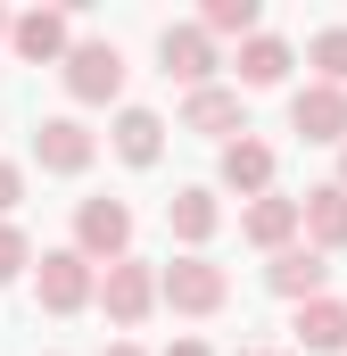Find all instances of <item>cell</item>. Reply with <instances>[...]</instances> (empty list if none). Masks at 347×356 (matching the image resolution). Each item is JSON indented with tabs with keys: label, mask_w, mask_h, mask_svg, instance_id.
<instances>
[{
	"label": "cell",
	"mask_w": 347,
	"mask_h": 356,
	"mask_svg": "<svg viewBox=\"0 0 347 356\" xmlns=\"http://www.w3.org/2000/svg\"><path fill=\"white\" fill-rule=\"evenodd\" d=\"M158 307L190 315V323H207V315H223V307H232V273L215 266L207 249H182L174 266H158Z\"/></svg>",
	"instance_id": "6da1fadb"
},
{
	"label": "cell",
	"mask_w": 347,
	"mask_h": 356,
	"mask_svg": "<svg viewBox=\"0 0 347 356\" xmlns=\"http://www.w3.org/2000/svg\"><path fill=\"white\" fill-rule=\"evenodd\" d=\"M91 307H99L116 332H141V323L158 315V266H149V257H116V266H99Z\"/></svg>",
	"instance_id": "7a4b0ae2"
},
{
	"label": "cell",
	"mask_w": 347,
	"mask_h": 356,
	"mask_svg": "<svg viewBox=\"0 0 347 356\" xmlns=\"http://www.w3.org/2000/svg\"><path fill=\"white\" fill-rule=\"evenodd\" d=\"M58 83L75 108H108V99H124V50L116 42H75L67 58H58Z\"/></svg>",
	"instance_id": "3957f363"
},
{
	"label": "cell",
	"mask_w": 347,
	"mask_h": 356,
	"mask_svg": "<svg viewBox=\"0 0 347 356\" xmlns=\"http://www.w3.org/2000/svg\"><path fill=\"white\" fill-rule=\"evenodd\" d=\"M67 249H75L83 266H116V257H133V207H124V199H83Z\"/></svg>",
	"instance_id": "277c9868"
},
{
	"label": "cell",
	"mask_w": 347,
	"mask_h": 356,
	"mask_svg": "<svg viewBox=\"0 0 347 356\" xmlns=\"http://www.w3.org/2000/svg\"><path fill=\"white\" fill-rule=\"evenodd\" d=\"M91 290H99V266H83L75 249H42V257H33V298H42V315H83Z\"/></svg>",
	"instance_id": "5b68a950"
},
{
	"label": "cell",
	"mask_w": 347,
	"mask_h": 356,
	"mask_svg": "<svg viewBox=\"0 0 347 356\" xmlns=\"http://www.w3.org/2000/svg\"><path fill=\"white\" fill-rule=\"evenodd\" d=\"M91 158H99V133H91L83 116H42L33 124V166L42 175H91Z\"/></svg>",
	"instance_id": "8992f818"
},
{
	"label": "cell",
	"mask_w": 347,
	"mask_h": 356,
	"mask_svg": "<svg viewBox=\"0 0 347 356\" xmlns=\"http://www.w3.org/2000/svg\"><path fill=\"white\" fill-rule=\"evenodd\" d=\"M264 290H273V298H289V307H306V298H323V290H331V257H323V249H306V241H289V249H273V257H264Z\"/></svg>",
	"instance_id": "52a82bcc"
},
{
	"label": "cell",
	"mask_w": 347,
	"mask_h": 356,
	"mask_svg": "<svg viewBox=\"0 0 347 356\" xmlns=\"http://www.w3.org/2000/svg\"><path fill=\"white\" fill-rule=\"evenodd\" d=\"M289 133L339 149V141H347V91L339 83H298V91H289Z\"/></svg>",
	"instance_id": "ba28073f"
},
{
	"label": "cell",
	"mask_w": 347,
	"mask_h": 356,
	"mask_svg": "<svg viewBox=\"0 0 347 356\" xmlns=\"http://www.w3.org/2000/svg\"><path fill=\"white\" fill-rule=\"evenodd\" d=\"M8 50L25 67H58L75 50V17L67 8H25V17H8Z\"/></svg>",
	"instance_id": "9c48e42d"
},
{
	"label": "cell",
	"mask_w": 347,
	"mask_h": 356,
	"mask_svg": "<svg viewBox=\"0 0 347 356\" xmlns=\"http://www.w3.org/2000/svg\"><path fill=\"white\" fill-rule=\"evenodd\" d=\"M158 67H166L182 91H207V83H215V67H223V50H215L198 25H166V33H158Z\"/></svg>",
	"instance_id": "30bf717a"
},
{
	"label": "cell",
	"mask_w": 347,
	"mask_h": 356,
	"mask_svg": "<svg viewBox=\"0 0 347 356\" xmlns=\"http://www.w3.org/2000/svg\"><path fill=\"white\" fill-rule=\"evenodd\" d=\"M182 133H207V141H240L248 133V108L232 83H207V91H182Z\"/></svg>",
	"instance_id": "8fae6325"
},
{
	"label": "cell",
	"mask_w": 347,
	"mask_h": 356,
	"mask_svg": "<svg viewBox=\"0 0 347 356\" xmlns=\"http://www.w3.org/2000/svg\"><path fill=\"white\" fill-rule=\"evenodd\" d=\"M166 232L182 249H207L215 232H223V199H215V182H182L166 199Z\"/></svg>",
	"instance_id": "7c38bea8"
},
{
	"label": "cell",
	"mask_w": 347,
	"mask_h": 356,
	"mask_svg": "<svg viewBox=\"0 0 347 356\" xmlns=\"http://www.w3.org/2000/svg\"><path fill=\"white\" fill-rule=\"evenodd\" d=\"M298 241L323 249V257L347 249V191H339V182H314V191L298 199Z\"/></svg>",
	"instance_id": "4fadbf2b"
},
{
	"label": "cell",
	"mask_w": 347,
	"mask_h": 356,
	"mask_svg": "<svg viewBox=\"0 0 347 356\" xmlns=\"http://www.w3.org/2000/svg\"><path fill=\"white\" fill-rule=\"evenodd\" d=\"M273 141H257V133H240V141H223V158H215V182L223 191H240V199H264L273 191Z\"/></svg>",
	"instance_id": "5bb4252c"
},
{
	"label": "cell",
	"mask_w": 347,
	"mask_h": 356,
	"mask_svg": "<svg viewBox=\"0 0 347 356\" xmlns=\"http://www.w3.org/2000/svg\"><path fill=\"white\" fill-rule=\"evenodd\" d=\"M240 241L264 249V257H273V249H289V241H298V199H289V191L248 199V207H240Z\"/></svg>",
	"instance_id": "9a60e30c"
},
{
	"label": "cell",
	"mask_w": 347,
	"mask_h": 356,
	"mask_svg": "<svg viewBox=\"0 0 347 356\" xmlns=\"http://www.w3.org/2000/svg\"><path fill=\"white\" fill-rule=\"evenodd\" d=\"M108 149H116L124 166H158V158H166V116H158V108H116Z\"/></svg>",
	"instance_id": "2e32d148"
},
{
	"label": "cell",
	"mask_w": 347,
	"mask_h": 356,
	"mask_svg": "<svg viewBox=\"0 0 347 356\" xmlns=\"http://www.w3.org/2000/svg\"><path fill=\"white\" fill-rule=\"evenodd\" d=\"M289 67H298V50L281 42V33H248L240 42V58H232V75L248 91H273V83H289Z\"/></svg>",
	"instance_id": "e0dca14e"
},
{
	"label": "cell",
	"mask_w": 347,
	"mask_h": 356,
	"mask_svg": "<svg viewBox=\"0 0 347 356\" xmlns=\"http://www.w3.org/2000/svg\"><path fill=\"white\" fill-rule=\"evenodd\" d=\"M289 332H298V348H314V356H339V348H347V298H331V290H323V298H306Z\"/></svg>",
	"instance_id": "ac0fdd59"
},
{
	"label": "cell",
	"mask_w": 347,
	"mask_h": 356,
	"mask_svg": "<svg viewBox=\"0 0 347 356\" xmlns=\"http://www.w3.org/2000/svg\"><path fill=\"white\" fill-rule=\"evenodd\" d=\"M198 33H207V42H232V33L248 42V33H264V8L257 0H207V8H198Z\"/></svg>",
	"instance_id": "d6986e66"
},
{
	"label": "cell",
	"mask_w": 347,
	"mask_h": 356,
	"mask_svg": "<svg viewBox=\"0 0 347 356\" xmlns=\"http://www.w3.org/2000/svg\"><path fill=\"white\" fill-rule=\"evenodd\" d=\"M306 67H314V83H339V91H347V25L306 33Z\"/></svg>",
	"instance_id": "ffe728a7"
},
{
	"label": "cell",
	"mask_w": 347,
	"mask_h": 356,
	"mask_svg": "<svg viewBox=\"0 0 347 356\" xmlns=\"http://www.w3.org/2000/svg\"><path fill=\"white\" fill-rule=\"evenodd\" d=\"M17 273H33V241H25V224H0V290Z\"/></svg>",
	"instance_id": "44dd1931"
},
{
	"label": "cell",
	"mask_w": 347,
	"mask_h": 356,
	"mask_svg": "<svg viewBox=\"0 0 347 356\" xmlns=\"http://www.w3.org/2000/svg\"><path fill=\"white\" fill-rule=\"evenodd\" d=\"M17 207H25V166H17V158H0V224H8Z\"/></svg>",
	"instance_id": "7402d4cb"
},
{
	"label": "cell",
	"mask_w": 347,
	"mask_h": 356,
	"mask_svg": "<svg viewBox=\"0 0 347 356\" xmlns=\"http://www.w3.org/2000/svg\"><path fill=\"white\" fill-rule=\"evenodd\" d=\"M166 356H215V348H207V340H198V332H182V340H174Z\"/></svg>",
	"instance_id": "603a6c76"
},
{
	"label": "cell",
	"mask_w": 347,
	"mask_h": 356,
	"mask_svg": "<svg viewBox=\"0 0 347 356\" xmlns=\"http://www.w3.org/2000/svg\"><path fill=\"white\" fill-rule=\"evenodd\" d=\"M99 356H149V348H141V340H108Z\"/></svg>",
	"instance_id": "cb8c5ba5"
},
{
	"label": "cell",
	"mask_w": 347,
	"mask_h": 356,
	"mask_svg": "<svg viewBox=\"0 0 347 356\" xmlns=\"http://www.w3.org/2000/svg\"><path fill=\"white\" fill-rule=\"evenodd\" d=\"M331 182H339V191H347V141H339V175H331Z\"/></svg>",
	"instance_id": "d4e9b609"
},
{
	"label": "cell",
	"mask_w": 347,
	"mask_h": 356,
	"mask_svg": "<svg viewBox=\"0 0 347 356\" xmlns=\"http://www.w3.org/2000/svg\"><path fill=\"white\" fill-rule=\"evenodd\" d=\"M240 356H298V348H240Z\"/></svg>",
	"instance_id": "484cf974"
},
{
	"label": "cell",
	"mask_w": 347,
	"mask_h": 356,
	"mask_svg": "<svg viewBox=\"0 0 347 356\" xmlns=\"http://www.w3.org/2000/svg\"><path fill=\"white\" fill-rule=\"evenodd\" d=\"M0 42H8V8H0Z\"/></svg>",
	"instance_id": "4316f807"
}]
</instances>
